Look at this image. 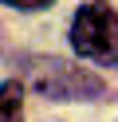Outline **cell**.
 Listing matches in <instances>:
<instances>
[{
    "label": "cell",
    "mask_w": 118,
    "mask_h": 122,
    "mask_svg": "<svg viewBox=\"0 0 118 122\" xmlns=\"http://www.w3.org/2000/svg\"><path fill=\"white\" fill-rule=\"evenodd\" d=\"M71 47L83 59L118 63V12L102 0H91L71 20Z\"/></svg>",
    "instance_id": "cell-1"
},
{
    "label": "cell",
    "mask_w": 118,
    "mask_h": 122,
    "mask_svg": "<svg viewBox=\"0 0 118 122\" xmlns=\"http://www.w3.org/2000/svg\"><path fill=\"white\" fill-rule=\"evenodd\" d=\"M28 83H31V91H39L43 98H55V102L98 98L106 91L98 75H91L87 67L63 63V59H31L28 63Z\"/></svg>",
    "instance_id": "cell-2"
},
{
    "label": "cell",
    "mask_w": 118,
    "mask_h": 122,
    "mask_svg": "<svg viewBox=\"0 0 118 122\" xmlns=\"http://www.w3.org/2000/svg\"><path fill=\"white\" fill-rule=\"evenodd\" d=\"M20 83L8 79L4 83V95H0V122H20Z\"/></svg>",
    "instance_id": "cell-3"
},
{
    "label": "cell",
    "mask_w": 118,
    "mask_h": 122,
    "mask_svg": "<svg viewBox=\"0 0 118 122\" xmlns=\"http://www.w3.org/2000/svg\"><path fill=\"white\" fill-rule=\"evenodd\" d=\"M8 8H20V12H36V8H51L55 0H4Z\"/></svg>",
    "instance_id": "cell-4"
}]
</instances>
